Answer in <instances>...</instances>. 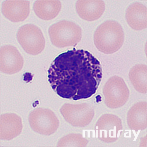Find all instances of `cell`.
I'll return each mask as SVG.
<instances>
[{"mask_svg": "<svg viewBox=\"0 0 147 147\" xmlns=\"http://www.w3.org/2000/svg\"><path fill=\"white\" fill-rule=\"evenodd\" d=\"M49 33L52 44L60 48L77 45L82 37V29L79 26L65 20L51 26Z\"/></svg>", "mask_w": 147, "mask_h": 147, "instance_id": "cell-3", "label": "cell"}, {"mask_svg": "<svg viewBox=\"0 0 147 147\" xmlns=\"http://www.w3.org/2000/svg\"><path fill=\"white\" fill-rule=\"evenodd\" d=\"M2 12L10 21L14 22H22L30 13V2L24 0H7L3 2Z\"/></svg>", "mask_w": 147, "mask_h": 147, "instance_id": "cell-6", "label": "cell"}, {"mask_svg": "<svg viewBox=\"0 0 147 147\" xmlns=\"http://www.w3.org/2000/svg\"><path fill=\"white\" fill-rule=\"evenodd\" d=\"M126 18L127 24L134 30H139L147 27V7L139 3L131 5L127 8Z\"/></svg>", "mask_w": 147, "mask_h": 147, "instance_id": "cell-8", "label": "cell"}, {"mask_svg": "<svg viewBox=\"0 0 147 147\" xmlns=\"http://www.w3.org/2000/svg\"><path fill=\"white\" fill-rule=\"evenodd\" d=\"M106 90L107 100L109 103H121L127 97V90L124 82L119 77L115 76L109 79Z\"/></svg>", "mask_w": 147, "mask_h": 147, "instance_id": "cell-9", "label": "cell"}, {"mask_svg": "<svg viewBox=\"0 0 147 147\" xmlns=\"http://www.w3.org/2000/svg\"><path fill=\"white\" fill-rule=\"evenodd\" d=\"M48 71V80L57 94L74 100L94 94L102 76L100 61L88 51L75 48L59 55Z\"/></svg>", "mask_w": 147, "mask_h": 147, "instance_id": "cell-1", "label": "cell"}, {"mask_svg": "<svg viewBox=\"0 0 147 147\" xmlns=\"http://www.w3.org/2000/svg\"><path fill=\"white\" fill-rule=\"evenodd\" d=\"M17 37L23 49L29 54L37 55L45 47V40L41 30L33 24L21 27L18 31Z\"/></svg>", "mask_w": 147, "mask_h": 147, "instance_id": "cell-4", "label": "cell"}, {"mask_svg": "<svg viewBox=\"0 0 147 147\" xmlns=\"http://www.w3.org/2000/svg\"><path fill=\"white\" fill-rule=\"evenodd\" d=\"M24 60L17 49L12 46L6 45L1 49V69L4 72L12 74L21 70Z\"/></svg>", "mask_w": 147, "mask_h": 147, "instance_id": "cell-5", "label": "cell"}, {"mask_svg": "<svg viewBox=\"0 0 147 147\" xmlns=\"http://www.w3.org/2000/svg\"><path fill=\"white\" fill-rule=\"evenodd\" d=\"M129 76L131 80L135 84L146 82V65L143 64L136 65L131 70Z\"/></svg>", "mask_w": 147, "mask_h": 147, "instance_id": "cell-11", "label": "cell"}, {"mask_svg": "<svg viewBox=\"0 0 147 147\" xmlns=\"http://www.w3.org/2000/svg\"><path fill=\"white\" fill-rule=\"evenodd\" d=\"M61 7L59 1L39 0L34 2L33 8L36 14L39 18L43 20H49L58 15Z\"/></svg>", "mask_w": 147, "mask_h": 147, "instance_id": "cell-10", "label": "cell"}, {"mask_svg": "<svg viewBox=\"0 0 147 147\" xmlns=\"http://www.w3.org/2000/svg\"><path fill=\"white\" fill-rule=\"evenodd\" d=\"M76 9L80 16L88 21L97 20L102 15L105 9V5L102 1H78L76 4Z\"/></svg>", "mask_w": 147, "mask_h": 147, "instance_id": "cell-7", "label": "cell"}, {"mask_svg": "<svg viewBox=\"0 0 147 147\" xmlns=\"http://www.w3.org/2000/svg\"><path fill=\"white\" fill-rule=\"evenodd\" d=\"M124 35L123 28L118 22L107 21L100 25L94 35L95 44L98 49L106 54L113 53L122 46Z\"/></svg>", "mask_w": 147, "mask_h": 147, "instance_id": "cell-2", "label": "cell"}]
</instances>
